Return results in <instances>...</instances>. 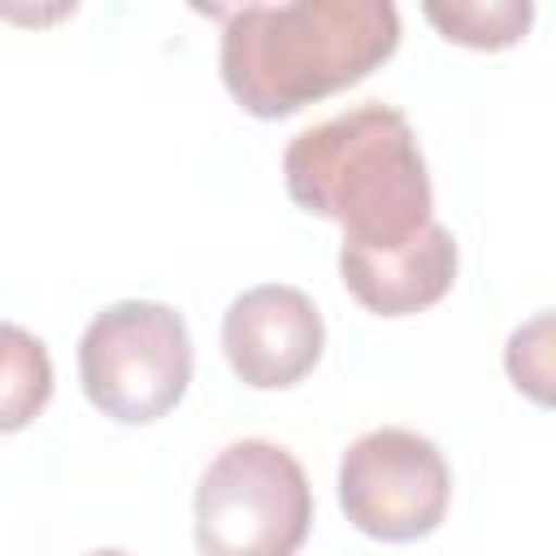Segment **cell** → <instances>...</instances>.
<instances>
[{
    "label": "cell",
    "instance_id": "1",
    "mask_svg": "<svg viewBox=\"0 0 556 556\" xmlns=\"http://www.w3.org/2000/svg\"><path fill=\"white\" fill-rule=\"evenodd\" d=\"M287 195L343 230L339 248L395 252L434 226V191L408 117L356 104L300 130L282 152Z\"/></svg>",
    "mask_w": 556,
    "mask_h": 556
},
{
    "label": "cell",
    "instance_id": "2",
    "mask_svg": "<svg viewBox=\"0 0 556 556\" xmlns=\"http://www.w3.org/2000/svg\"><path fill=\"white\" fill-rule=\"evenodd\" d=\"M400 43V9L387 0L243 4L222 26V83L252 117H291L365 74Z\"/></svg>",
    "mask_w": 556,
    "mask_h": 556
},
{
    "label": "cell",
    "instance_id": "3",
    "mask_svg": "<svg viewBox=\"0 0 556 556\" xmlns=\"http://www.w3.org/2000/svg\"><path fill=\"white\" fill-rule=\"evenodd\" d=\"M191 526L200 556H295L313 526V486L287 447L235 439L204 465Z\"/></svg>",
    "mask_w": 556,
    "mask_h": 556
},
{
    "label": "cell",
    "instance_id": "4",
    "mask_svg": "<svg viewBox=\"0 0 556 556\" xmlns=\"http://www.w3.org/2000/svg\"><path fill=\"white\" fill-rule=\"evenodd\" d=\"M191 365L187 321L161 300H117L78 339L83 395L122 426L161 421L187 395Z\"/></svg>",
    "mask_w": 556,
    "mask_h": 556
},
{
    "label": "cell",
    "instance_id": "5",
    "mask_svg": "<svg viewBox=\"0 0 556 556\" xmlns=\"http://www.w3.org/2000/svg\"><path fill=\"white\" fill-rule=\"evenodd\" d=\"M452 500L443 452L404 426H378L348 443L339 460V508L378 543H417L439 530Z\"/></svg>",
    "mask_w": 556,
    "mask_h": 556
},
{
    "label": "cell",
    "instance_id": "6",
    "mask_svg": "<svg viewBox=\"0 0 556 556\" xmlns=\"http://www.w3.org/2000/svg\"><path fill=\"white\" fill-rule=\"evenodd\" d=\"M326 348L317 304L287 282H261L230 300L222 317V352L243 387L287 391L313 374Z\"/></svg>",
    "mask_w": 556,
    "mask_h": 556
},
{
    "label": "cell",
    "instance_id": "7",
    "mask_svg": "<svg viewBox=\"0 0 556 556\" xmlns=\"http://www.w3.org/2000/svg\"><path fill=\"white\" fill-rule=\"evenodd\" d=\"M339 278L348 295L378 317H408L439 304L456 282V239L447 226H426L395 252L339 248Z\"/></svg>",
    "mask_w": 556,
    "mask_h": 556
},
{
    "label": "cell",
    "instance_id": "8",
    "mask_svg": "<svg viewBox=\"0 0 556 556\" xmlns=\"http://www.w3.org/2000/svg\"><path fill=\"white\" fill-rule=\"evenodd\" d=\"M52 395V361L17 321L0 326V430H22Z\"/></svg>",
    "mask_w": 556,
    "mask_h": 556
},
{
    "label": "cell",
    "instance_id": "9",
    "mask_svg": "<svg viewBox=\"0 0 556 556\" xmlns=\"http://www.w3.org/2000/svg\"><path fill=\"white\" fill-rule=\"evenodd\" d=\"M426 22L447 39V43H465V48H508L517 39H526L530 22H534V4L530 0H430L421 4Z\"/></svg>",
    "mask_w": 556,
    "mask_h": 556
},
{
    "label": "cell",
    "instance_id": "10",
    "mask_svg": "<svg viewBox=\"0 0 556 556\" xmlns=\"http://www.w3.org/2000/svg\"><path fill=\"white\" fill-rule=\"evenodd\" d=\"M504 374L526 400L556 408V308L534 313L508 334Z\"/></svg>",
    "mask_w": 556,
    "mask_h": 556
},
{
    "label": "cell",
    "instance_id": "11",
    "mask_svg": "<svg viewBox=\"0 0 556 556\" xmlns=\"http://www.w3.org/2000/svg\"><path fill=\"white\" fill-rule=\"evenodd\" d=\"M87 556H130V552H117V547H100V552H87Z\"/></svg>",
    "mask_w": 556,
    "mask_h": 556
}]
</instances>
